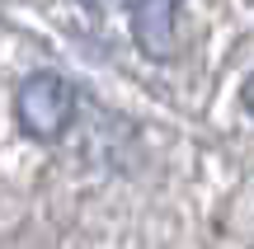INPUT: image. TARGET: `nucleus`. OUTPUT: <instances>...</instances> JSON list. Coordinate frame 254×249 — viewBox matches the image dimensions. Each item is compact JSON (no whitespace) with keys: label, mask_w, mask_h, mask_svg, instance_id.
I'll list each match as a JSON object with an SVG mask.
<instances>
[{"label":"nucleus","mask_w":254,"mask_h":249,"mask_svg":"<svg viewBox=\"0 0 254 249\" xmlns=\"http://www.w3.org/2000/svg\"><path fill=\"white\" fill-rule=\"evenodd\" d=\"M71 113H75V90L62 80L57 71H38L19 85L14 94V118L28 137L38 141H57L66 127H71Z\"/></svg>","instance_id":"nucleus-1"},{"label":"nucleus","mask_w":254,"mask_h":249,"mask_svg":"<svg viewBox=\"0 0 254 249\" xmlns=\"http://www.w3.org/2000/svg\"><path fill=\"white\" fill-rule=\"evenodd\" d=\"M245 108L254 113V75H250V85H245Z\"/></svg>","instance_id":"nucleus-4"},{"label":"nucleus","mask_w":254,"mask_h":249,"mask_svg":"<svg viewBox=\"0 0 254 249\" xmlns=\"http://www.w3.org/2000/svg\"><path fill=\"white\" fill-rule=\"evenodd\" d=\"M80 5H90V9H113V5H127V9H132L136 0H80Z\"/></svg>","instance_id":"nucleus-3"},{"label":"nucleus","mask_w":254,"mask_h":249,"mask_svg":"<svg viewBox=\"0 0 254 249\" xmlns=\"http://www.w3.org/2000/svg\"><path fill=\"white\" fill-rule=\"evenodd\" d=\"M174 9H179V0H136L132 5V38L155 61L174 56V43H179L174 38Z\"/></svg>","instance_id":"nucleus-2"}]
</instances>
